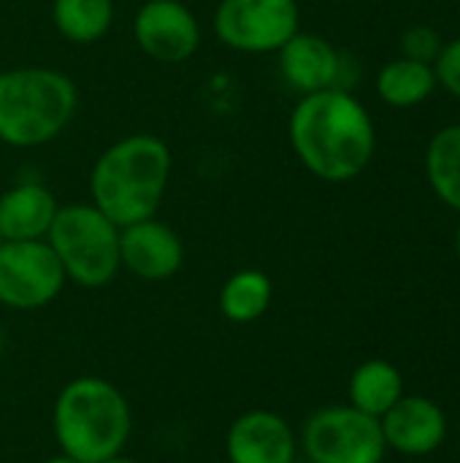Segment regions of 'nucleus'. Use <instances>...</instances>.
Returning a JSON list of instances; mask_svg holds the SVG:
<instances>
[{"label":"nucleus","instance_id":"17","mask_svg":"<svg viewBox=\"0 0 460 463\" xmlns=\"http://www.w3.org/2000/svg\"><path fill=\"white\" fill-rule=\"evenodd\" d=\"M114 0H52V22L57 33L76 46L103 41L114 24Z\"/></svg>","mask_w":460,"mask_h":463},{"label":"nucleus","instance_id":"13","mask_svg":"<svg viewBox=\"0 0 460 463\" xmlns=\"http://www.w3.org/2000/svg\"><path fill=\"white\" fill-rule=\"evenodd\" d=\"M279 73L298 95L323 92L331 87H342V71L344 57L336 52V46L317 35V33H296L279 52ZM344 90V87H342Z\"/></svg>","mask_w":460,"mask_h":463},{"label":"nucleus","instance_id":"11","mask_svg":"<svg viewBox=\"0 0 460 463\" xmlns=\"http://www.w3.org/2000/svg\"><path fill=\"white\" fill-rule=\"evenodd\" d=\"M119 266L144 282H165L182 271L184 244L168 222L149 217L119 228Z\"/></svg>","mask_w":460,"mask_h":463},{"label":"nucleus","instance_id":"7","mask_svg":"<svg viewBox=\"0 0 460 463\" xmlns=\"http://www.w3.org/2000/svg\"><path fill=\"white\" fill-rule=\"evenodd\" d=\"M220 43L239 54H277L298 30V0H220L211 16Z\"/></svg>","mask_w":460,"mask_h":463},{"label":"nucleus","instance_id":"8","mask_svg":"<svg viewBox=\"0 0 460 463\" xmlns=\"http://www.w3.org/2000/svg\"><path fill=\"white\" fill-rule=\"evenodd\" d=\"M65 271L46 244L0 241V304L19 312L49 307L65 288Z\"/></svg>","mask_w":460,"mask_h":463},{"label":"nucleus","instance_id":"16","mask_svg":"<svg viewBox=\"0 0 460 463\" xmlns=\"http://www.w3.org/2000/svg\"><path fill=\"white\" fill-rule=\"evenodd\" d=\"M274 301L271 277L260 269H241L230 274L217 296V307L225 320L236 326L258 323Z\"/></svg>","mask_w":460,"mask_h":463},{"label":"nucleus","instance_id":"5","mask_svg":"<svg viewBox=\"0 0 460 463\" xmlns=\"http://www.w3.org/2000/svg\"><path fill=\"white\" fill-rule=\"evenodd\" d=\"M46 244L57 255L65 279L98 290L119 274V225H114L95 203H68L46 233Z\"/></svg>","mask_w":460,"mask_h":463},{"label":"nucleus","instance_id":"10","mask_svg":"<svg viewBox=\"0 0 460 463\" xmlns=\"http://www.w3.org/2000/svg\"><path fill=\"white\" fill-rule=\"evenodd\" d=\"M380 426L388 450L407 458H423L437 453L450 434L447 412L434 399L418 393H404L380 418Z\"/></svg>","mask_w":460,"mask_h":463},{"label":"nucleus","instance_id":"4","mask_svg":"<svg viewBox=\"0 0 460 463\" xmlns=\"http://www.w3.org/2000/svg\"><path fill=\"white\" fill-rule=\"evenodd\" d=\"M79 111L76 81L46 65L0 71V141L35 149L60 138Z\"/></svg>","mask_w":460,"mask_h":463},{"label":"nucleus","instance_id":"25","mask_svg":"<svg viewBox=\"0 0 460 463\" xmlns=\"http://www.w3.org/2000/svg\"><path fill=\"white\" fill-rule=\"evenodd\" d=\"M0 355H3V331H0Z\"/></svg>","mask_w":460,"mask_h":463},{"label":"nucleus","instance_id":"6","mask_svg":"<svg viewBox=\"0 0 460 463\" xmlns=\"http://www.w3.org/2000/svg\"><path fill=\"white\" fill-rule=\"evenodd\" d=\"M298 445L309 463H382L388 456L380 420L350 404L312 412Z\"/></svg>","mask_w":460,"mask_h":463},{"label":"nucleus","instance_id":"21","mask_svg":"<svg viewBox=\"0 0 460 463\" xmlns=\"http://www.w3.org/2000/svg\"><path fill=\"white\" fill-rule=\"evenodd\" d=\"M434 73H437V81L447 92L460 98V38L442 46V52L434 62Z\"/></svg>","mask_w":460,"mask_h":463},{"label":"nucleus","instance_id":"19","mask_svg":"<svg viewBox=\"0 0 460 463\" xmlns=\"http://www.w3.org/2000/svg\"><path fill=\"white\" fill-rule=\"evenodd\" d=\"M426 174L437 198L460 212V125H447L431 138Z\"/></svg>","mask_w":460,"mask_h":463},{"label":"nucleus","instance_id":"12","mask_svg":"<svg viewBox=\"0 0 460 463\" xmlns=\"http://www.w3.org/2000/svg\"><path fill=\"white\" fill-rule=\"evenodd\" d=\"M225 456L230 463H296L298 439L279 412L249 410L230 423Z\"/></svg>","mask_w":460,"mask_h":463},{"label":"nucleus","instance_id":"27","mask_svg":"<svg viewBox=\"0 0 460 463\" xmlns=\"http://www.w3.org/2000/svg\"><path fill=\"white\" fill-rule=\"evenodd\" d=\"M458 3H460V0H458Z\"/></svg>","mask_w":460,"mask_h":463},{"label":"nucleus","instance_id":"3","mask_svg":"<svg viewBox=\"0 0 460 463\" xmlns=\"http://www.w3.org/2000/svg\"><path fill=\"white\" fill-rule=\"evenodd\" d=\"M52 429L60 453L79 463H103L119 456L130 442L133 412L117 385L84 374L57 393Z\"/></svg>","mask_w":460,"mask_h":463},{"label":"nucleus","instance_id":"26","mask_svg":"<svg viewBox=\"0 0 460 463\" xmlns=\"http://www.w3.org/2000/svg\"><path fill=\"white\" fill-rule=\"evenodd\" d=\"M0 71H3V68H0Z\"/></svg>","mask_w":460,"mask_h":463},{"label":"nucleus","instance_id":"23","mask_svg":"<svg viewBox=\"0 0 460 463\" xmlns=\"http://www.w3.org/2000/svg\"><path fill=\"white\" fill-rule=\"evenodd\" d=\"M103 463H141V461H136V458H127V456H114V458H108V461H103Z\"/></svg>","mask_w":460,"mask_h":463},{"label":"nucleus","instance_id":"14","mask_svg":"<svg viewBox=\"0 0 460 463\" xmlns=\"http://www.w3.org/2000/svg\"><path fill=\"white\" fill-rule=\"evenodd\" d=\"M57 209L54 193L38 179H22L0 190V241L46 239Z\"/></svg>","mask_w":460,"mask_h":463},{"label":"nucleus","instance_id":"22","mask_svg":"<svg viewBox=\"0 0 460 463\" xmlns=\"http://www.w3.org/2000/svg\"><path fill=\"white\" fill-rule=\"evenodd\" d=\"M43 463H79V461H76V458H70V456H65V453H57V456L46 458Z\"/></svg>","mask_w":460,"mask_h":463},{"label":"nucleus","instance_id":"20","mask_svg":"<svg viewBox=\"0 0 460 463\" xmlns=\"http://www.w3.org/2000/svg\"><path fill=\"white\" fill-rule=\"evenodd\" d=\"M442 46H445V41H442V35L434 27L415 24L401 38V57H409V60L434 65L437 57H439V52H442Z\"/></svg>","mask_w":460,"mask_h":463},{"label":"nucleus","instance_id":"2","mask_svg":"<svg viewBox=\"0 0 460 463\" xmlns=\"http://www.w3.org/2000/svg\"><path fill=\"white\" fill-rule=\"evenodd\" d=\"M171 171L174 152L160 136H122L98 155L89 171V203L119 228L157 217Z\"/></svg>","mask_w":460,"mask_h":463},{"label":"nucleus","instance_id":"18","mask_svg":"<svg viewBox=\"0 0 460 463\" xmlns=\"http://www.w3.org/2000/svg\"><path fill=\"white\" fill-rule=\"evenodd\" d=\"M437 84L434 65L409 57H396L377 73V95L393 109H412L423 103L431 98Z\"/></svg>","mask_w":460,"mask_h":463},{"label":"nucleus","instance_id":"24","mask_svg":"<svg viewBox=\"0 0 460 463\" xmlns=\"http://www.w3.org/2000/svg\"><path fill=\"white\" fill-rule=\"evenodd\" d=\"M455 252H458V258H460V225H458V231H455Z\"/></svg>","mask_w":460,"mask_h":463},{"label":"nucleus","instance_id":"9","mask_svg":"<svg viewBox=\"0 0 460 463\" xmlns=\"http://www.w3.org/2000/svg\"><path fill=\"white\" fill-rule=\"evenodd\" d=\"M133 41L149 60L179 65L201 49V22L184 0H144L133 16Z\"/></svg>","mask_w":460,"mask_h":463},{"label":"nucleus","instance_id":"15","mask_svg":"<svg viewBox=\"0 0 460 463\" xmlns=\"http://www.w3.org/2000/svg\"><path fill=\"white\" fill-rule=\"evenodd\" d=\"M404 374L399 372V366H393L385 358H369L363 361L347 385V396H350V407L371 415V418H382L401 396H404Z\"/></svg>","mask_w":460,"mask_h":463},{"label":"nucleus","instance_id":"1","mask_svg":"<svg viewBox=\"0 0 460 463\" xmlns=\"http://www.w3.org/2000/svg\"><path fill=\"white\" fill-rule=\"evenodd\" d=\"M287 138L301 165L331 184L358 179L377 149V130L369 109L342 87L301 95Z\"/></svg>","mask_w":460,"mask_h":463}]
</instances>
